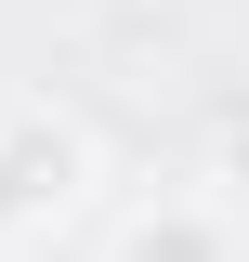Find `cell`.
Returning a JSON list of instances; mask_svg holds the SVG:
<instances>
[{"instance_id":"1","label":"cell","mask_w":249,"mask_h":262,"mask_svg":"<svg viewBox=\"0 0 249 262\" xmlns=\"http://www.w3.org/2000/svg\"><path fill=\"white\" fill-rule=\"evenodd\" d=\"M92 184V131L66 105H0V249H27L53 210H79Z\"/></svg>"},{"instance_id":"2","label":"cell","mask_w":249,"mask_h":262,"mask_svg":"<svg viewBox=\"0 0 249 262\" xmlns=\"http://www.w3.org/2000/svg\"><path fill=\"white\" fill-rule=\"evenodd\" d=\"M131 262H236V223H223L210 196H171L131 223Z\"/></svg>"},{"instance_id":"3","label":"cell","mask_w":249,"mask_h":262,"mask_svg":"<svg viewBox=\"0 0 249 262\" xmlns=\"http://www.w3.org/2000/svg\"><path fill=\"white\" fill-rule=\"evenodd\" d=\"M210 184H249V92L210 118Z\"/></svg>"}]
</instances>
